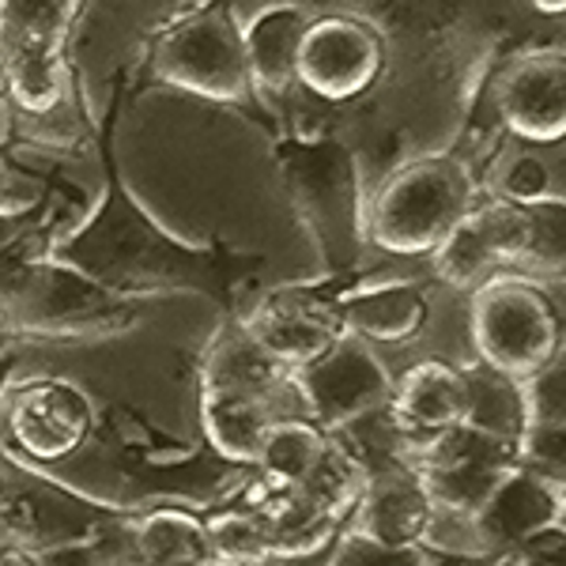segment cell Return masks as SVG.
<instances>
[{
	"label": "cell",
	"instance_id": "obj_1",
	"mask_svg": "<svg viewBox=\"0 0 566 566\" xmlns=\"http://www.w3.org/2000/svg\"><path fill=\"white\" fill-rule=\"evenodd\" d=\"M122 98L125 91H117L114 106L103 117V133H98L106 193L76 227L53 234L50 258L140 303L155 295H205L223 310V317L239 314V291L264 261L258 253H239L223 242H181L144 212V205L125 186L114 155Z\"/></svg>",
	"mask_w": 566,
	"mask_h": 566
},
{
	"label": "cell",
	"instance_id": "obj_2",
	"mask_svg": "<svg viewBox=\"0 0 566 566\" xmlns=\"http://www.w3.org/2000/svg\"><path fill=\"white\" fill-rule=\"evenodd\" d=\"M50 231L0 242V325L4 336L34 340H103L140 322L144 303L103 287L50 258Z\"/></svg>",
	"mask_w": 566,
	"mask_h": 566
},
{
	"label": "cell",
	"instance_id": "obj_3",
	"mask_svg": "<svg viewBox=\"0 0 566 566\" xmlns=\"http://www.w3.org/2000/svg\"><path fill=\"white\" fill-rule=\"evenodd\" d=\"M276 170L291 208L322 253L325 276L359 272L370 245L367 189L355 151L340 136L291 133L276 140Z\"/></svg>",
	"mask_w": 566,
	"mask_h": 566
},
{
	"label": "cell",
	"instance_id": "obj_4",
	"mask_svg": "<svg viewBox=\"0 0 566 566\" xmlns=\"http://www.w3.org/2000/svg\"><path fill=\"white\" fill-rule=\"evenodd\" d=\"M476 197L480 181L453 151L400 163L367 197V245L392 258H431Z\"/></svg>",
	"mask_w": 566,
	"mask_h": 566
},
{
	"label": "cell",
	"instance_id": "obj_5",
	"mask_svg": "<svg viewBox=\"0 0 566 566\" xmlns=\"http://www.w3.org/2000/svg\"><path fill=\"white\" fill-rule=\"evenodd\" d=\"M148 69L159 84L197 95L205 103L245 109L261 125H269L250 65H245L242 27L231 12V0H205L175 15L155 34Z\"/></svg>",
	"mask_w": 566,
	"mask_h": 566
},
{
	"label": "cell",
	"instance_id": "obj_6",
	"mask_svg": "<svg viewBox=\"0 0 566 566\" xmlns=\"http://www.w3.org/2000/svg\"><path fill=\"white\" fill-rule=\"evenodd\" d=\"M472 348L483 367L525 381L563 355V310L525 272H495L472 287Z\"/></svg>",
	"mask_w": 566,
	"mask_h": 566
},
{
	"label": "cell",
	"instance_id": "obj_7",
	"mask_svg": "<svg viewBox=\"0 0 566 566\" xmlns=\"http://www.w3.org/2000/svg\"><path fill=\"white\" fill-rule=\"evenodd\" d=\"M392 453L419 476L438 514L453 517L476 514L491 491L499 488V480L522 464L514 442L480 434L464 423H453L434 434H405Z\"/></svg>",
	"mask_w": 566,
	"mask_h": 566
},
{
	"label": "cell",
	"instance_id": "obj_8",
	"mask_svg": "<svg viewBox=\"0 0 566 566\" xmlns=\"http://www.w3.org/2000/svg\"><path fill=\"white\" fill-rule=\"evenodd\" d=\"M386 34L363 15H314L295 57V87L328 106L363 98L386 72Z\"/></svg>",
	"mask_w": 566,
	"mask_h": 566
},
{
	"label": "cell",
	"instance_id": "obj_9",
	"mask_svg": "<svg viewBox=\"0 0 566 566\" xmlns=\"http://www.w3.org/2000/svg\"><path fill=\"white\" fill-rule=\"evenodd\" d=\"M359 272L325 276L317 283H283V287H272L269 295H261V303L250 306V314H239L245 333L272 359H280L283 367L303 370L306 363L322 359L344 336L336 298H340L344 287L363 280Z\"/></svg>",
	"mask_w": 566,
	"mask_h": 566
},
{
	"label": "cell",
	"instance_id": "obj_10",
	"mask_svg": "<svg viewBox=\"0 0 566 566\" xmlns=\"http://www.w3.org/2000/svg\"><path fill=\"white\" fill-rule=\"evenodd\" d=\"M8 458H12V453H8ZM12 461H15V469L23 472V483L20 488H8L4 483V491H0V533L8 536L15 555L80 541V536L133 514V510H125V506L80 495V491L65 488V483L42 476L39 464H27L20 458H12Z\"/></svg>",
	"mask_w": 566,
	"mask_h": 566
},
{
	"label": "cell",
	"instance_id": "obj_11",
	"mask_svg": "<svg viewBox=\"0 0 566 566\" xmlns=\"http://www.w3.org/2000/svg\"><path fill=\"white\" fill-rule=\"evenodd\" d=\"M295 392L303 416L325 431H348L374 412H386L392 374L374 344L344 333L322 359L295 370Z\"/></svg>",
	"mask_w": 566,
	"mask_h": 566
},
{
	"label": "cell",
	"instance_id": "obj_12",
	"mask_svg": "<svg viewBox=\"0 0 566 566\" xmlns=\"http://www.w3.org/2000/svg\"><path fill=\"white\" fill-rule=\"evenodd\" d=\"M98 427L95 405L65 378H34L12 392L4 412V446L27 464L76 458Z\"/></svg>",
	"mask_w": 566,
	"mask_h": 566
},
{
	"label": "cell",
	"instance_id": "obj_13",
	"mask_svg": "<svg viewBox=\"0 0 566 566\" xmlns=\"http://www.w3.org/2000/svg\"><path fill=\"white\" fill-rule=\"evenodd\" d=\"M488 103L502 133L525 144H563L566 136V57L533 50L506 61L491 80Z\"/></svg>",
	"mask_w": 566,
	"mask_h": 566
},
{
	"label": "cell",
	"instance_id": "obj_14",
	"mask_svg": "<svg viewBox=\"0 0 566 566\" xmlns=\"http://www.w3.org/2000/svg\"><path fill=\"white\" fill-rule=\"evenodd\" d=\"M566 491L563 480H552L544 472H533L525 464L510 469L491 491L488 502L469 517L476 541L488 552H517L533 544L536 536L563 528Z\"/></svg>",
	"mask_w": 566,
	"mask_h": 566
},
{
	"label": "cell",
	"instance_id": "obj_15",
	"mask_svg": "<svg viewBox=\"0 0 566 566\" xmlns=\"http://www.w3.org/2000/svg\"><path fill=\"white\" fill-rule=\"evenodd\" d=\"M197 389H223V392H245V397H261L269 405L283 408L287 416H303L295 392V370L272 359L269 352L245 333L239 314H227L219 322L212 344L205 348L197 370Z\"/></svg>",
	"mask_w": 566,
	"mask_h": 566
},
{
	"label": "cell",
	"instance_id": "obj_16",
	"mask_svg": "<svg viewBox=\"0 0 566 566\" xmlns=\"http://www.w3.org/2000/svg\"><path fill=\"white\" fill-rule=\"evenodd\" d=\"M434 517L438 510L427 488L397 453L378 469L367 461V488L348 517L352 528L381 544H427Z\"/></svg>",
	"mask_w": 566,
	"mask_h": 566
},
{
	"label": "cell",
	"instance_id": "obj_17",
	"mask_svg": "<svg viewBox=\"0 0 566 566\" xmlns=\"http://www.w3.org/2000/svg\"><path fill=\"white\" fill-rule=\"evenodd\" d=\"M340 328L367 344H412L431 317V287L423 280L352 283L336 298Z\"/></svg>",
	"mask_w": 566,
	"mask_h": 566
},
{
	"label": "cell",
	"instance_id": "obj_18",
	"mask_svg": "<svg viewBox=\"0 0 566 566\" xmlns=\"http://www.w3.org/2000/svg\"><path fill=\"white\" fill-rule=\"evenodd\" d=\"M386 412L400 434H434L461 423L464 416V381L461 367L446 359L412 363L400 378H392Z\"/></svg>",
	"mask_w": 566,
	"mask_h": 566
},
{
	"label": "cell",
	"instance_id": "obj_19",
	"mask_svg": "<svg viewBox=\"0 0 566 566\" xmlns=\"http://www.w3.org/2000/svg\"><path fill=\"white\" fill-rule=\"evenodd\" d=\"M69 61L61 45L0 34V95L20 114L50 117L69 98Z\"/></svg>",
	"mask_w": 566,
	"mask_h": 566
},
{
	"label": "cell",
	"instance_id": "obj_20",
	"mask_svg": "<svg viewBox=\"0 0 566 566\" xmlns=\"http://www.w3.org/2000/svg\"><path fill=\"white\" fill-rule=\"evenodd\" d=\"M314 12L303 4H269L242 27L245 65L258 95L283 98L295 87V57Z\"/></svg>",
	"mask_w": 566,
	"mask_h": 566
},
{
	"label": "cell",
	"instance_id": "obj_21",
	"mask_svg": "<svg viewBox=\"0 0 566 566\" xmlns=\"http://www.w3.org/2000/svg\"><path fill=\"white\" fill-rule=\"evenodd\" d=\"M276 419H287V412L261 397L245 392H223V389H200V431L216 458L231 464H253L264 434L272 431Z\"/></svg>",
	"mask_w": 566,
	"mask_h": 566
},
{
	"label": "cell",
	"instance_id": "obj_22",
	"mask_svg": "<svg viewBox=\"0 0 566 566\" xmlns=\"http://www.w3.org/2000/svg\"><path fill=\"white\" fill-rule=\"evenodd\" d=\"M133 547L140 566H216L205 517L178 506L136 510Z\"/></svg>",
	"mask_w": 566,
	"mask_h": 566
},
{
	"label": "cell",
	"instance_id": "obj_23",
	"mask_svg": "<svg viewBox=\"0 0 566 566\" xmlns=\"http://www.w3.org/2000/svg\"><path fill=\"white\" fill-rule=\"evenodd\" d=\"M464 381V416L461 423L472 427L480 434L502 438V442H514L525 431V392L522 381L510 378L502 370H491L483 363H469L461 367Z\"/></svg>",
	"mask_w": 566,
	"mask_h": 566
},
{
	"label": "cell",
	"instance_id": "obj_24",
	"mask_svg": "<svg viewBox=\"0 0 566 566\" xmlns=\"http://www.w3.org/2000/svg\"><path fill=\"white\" fill-rule=\"evenodd\" d=\"M328 434L333 431L317 427L314 419H306V416L276 419L272 431L264 434L258 461H253L250 469L258 472L261 480L276 483V488H291V491L303 488V480L317 469V461H322Z\"/></svg>",
	"mask_w": 566,
	"mask_h": 566
},
{
	"label": "cell",
	"instance_id": "obj_25",
	"mask_svg": "<svg viewBox=\"0 0 566 566\" xmlns=\"http://www.w3.org/2000/svg\"><path fill=\"white\" fill-rule=\"evenodd\" d=\"M363 488H367V458L355 453V446L344 442L340 431H333L317 469L310 472L303 480V488H295V491L317 510V514L328 517V522L348 525Z\"/></svg>",
	"mask_w": 566,
	"mask_h": 566
},
{
	"label": "cell",
	"instance_id": "obj_26",
	"mask_svg": "<svg viewBox=\"0 0 566 566\" xmlns=\"http://www.w3.org/2000/svg\"><path fill=\"white\" fill-rule=\"evenodd\" d=\"M431 269H434V280H442L446 287H458V291H472L488 276L502 272V261L488 239V231H483L476 205H472L469 212L461 216V223L431 250Z\"/></svg>",
	"mask_w": 566,
	"mask_h": 566
},
{
	"label": "cell",
	"instance_id": "obj_27",
	"mask_svg": "<svg viewBox=\"0 0 566 566\" xmlns=\"http://www.w3.org/2000/svg\"><path fill=\"white\" fill-rule=\"evenodd\" d=\"M133 517L136 510L129 517H117V522L80 536V541L27 552L20 555V563L23 566H140L133 547Z\"/></svg>",
	"mask_w": 566,
	"mask_h": 566
},
{
	"label": "cell",
	"instance_id": "obj_28",
	"mask_svg": "<svg viewBox=\"0 0 566 566\" xmlns=\"http://www.w3.org/2000/svg\"><path fill=\"white\" fill-rule=\"evenodd\" d=\"M205 533L212 544V559L216 566H269L276 563L272 541L264 533V525L258 522L253 510H245L242 502L216 510L205 517Z\"/></svg>",
	"mask_w": 566,
	"mask_h": 566
},
{
	"label": "cell",
	"instance_id": "obj_29",
	"mask_svg": "<svg viewBox=\"0 0 566 566\" xmlns=\"http://www.w3.org/2000/svg\"><path fill=\"white\" fill-rule=\"evenodd\" d=\"M464 23V0H386L381 4V34L431 45L450 39Z\"/></svg>",
	"mask_w": 566,
	"mask_h": 566
},
{
	"label": "cell",
	"instance_id": "obj_30",
	"mask_svg": "<svg viewBox=\"0 0 566 566\" xmlns=\"http://www.w3.org/2000/svg\"><path fill=\"white\" fill-rule=\"evenodd\" d=\"M84 0H0V34L61 45Z\"/></svg>",
	"mask_w": 566,
	"mask_h": 566
},
{
	"label": "cell",
	"instance_id": "obj_31",
	"mask_svg": "<svg viewBox=\"0 0 566 566\" xmlns=\"http://www.w3.org/2000/svg\"><path fill=\"white\" fill-rule=\"evenodd\" d=\"M434 552L423 544H381L359 528H344L333 541L328 566H434Z\"/></svg>",
	"mask_w": 566,
	"mask_h": 566
},
{
	"label": "cell",
	"instance_id": "obj_32",
	"mask_svg": "<svg viewBox=\"0 0 566 566\" xmlns=\"http://www.w3.org/2000/svg\"><path fill=\"white\" fill-rule=\"evenodd\" d=\"M525 423H566V367L563 355L522 381Z\"/></svg>",
	"mask_w": 566,
	"mask_h": 566
},
{
	"label": "cell",
	"instance_id": "obj_33",
	"mask_svg": "<svg viewBox=\"0 0 566 566\" xmlns=\"http://www.w3.org/2000/svg\"><path fill=\"white\" fill-rule=\"evenodd\" d=\"M499 197L517 200V205H541V200H555L563 193L552 186V170L536 155H514L499 175Z\"/></svg>",
	"mask_w": 566,
	"mask_h": 566
},
{
	"label": "cell",
	"instance_id": "obj_34",
	"mask_svg": "<svg viewBox=\"0 0 566 566\" xmlns=\"http://www.w3.org/2000/svg\"><path fill=\"white\" fill-rule=\"evenodd\" d=\"M517 563L514 566H566L563 563V528H552V533L536 536L533 544L517 547Z\"/></svg>",
	"mask_w": 566,
	"mask_h": 566
},
{
	"label": "cell",
	"instance_id": "obj_35",
	"mask_svg": "<svg viewBox=\"0 0 566 566\" xmlns=\"http://www.w3.org/2000/svg\"><path fill=\"white\" fill-rule=\"evenodd\" d=\"M12 370H15V355H12V352H0V397H4L8 378H12Z\"/></svg>",
	"mask_w": 566,
	"mask_h": 566
},
{
	"label": "cell",
	"instance_id": "obj_36",
	"mask_svg": "<svg viewBox=\"0 0 566 566\" xmlns=\"http://www.w3.org/2000/svg\"><path fill=\"white\" fill-rule=\"evenodd\" d=\"M12 563H20V555H15V547L8 544V536L0 533V566H12Z\"/></svg>",
	"mask_w": 566,
	"mask_h": 566
},
{
	"label": "cell",
	"instance_id": "obj_37",
	"mask_svg": "<svg viewBox=\"0 0 566 566\" xmlns=\"http://www.w3.org/2000/svg\"><path fill=\"white\" fill-rule=\"evenodd\" d=\"M541 12H547V15H563V8H566V0H533Z\"/></svg>",
	"mask_w": 566,
	"mask_h": 566
},
{
	"label": "cell",
	"instance_id": "obj_38",
	"mask_svg": "<svg viewBox=\"0 0 566 566\" xmlns=\"http://www.w3.org/2000/svg\"><path fill=\"white\" fill-rule=\"evenodd\" d=\"M4 197H8V175H4V163H0V216H8L4 212Z\"/></svg>",
	"mask_w": 566,
	"mask_h": 566
},
{
	"label": "cell",
	"instance_id": "obj_39",
	"mask_svg": "<svg viewBox=\"0 0 566 566\" xmlns=\"http://www.w3.org/2000/svg\"><path fill=\"white\" fill-rule=\"evenodd\" d=\"M0 491H4V476H0Z\"/></svg>",
	"mask_w": 566,
	"mask_h": 566
},
{
	"label": "cell",
	"instance_id": "obj_40",
	"mask_svg": "<svg viewBox=\"0 0 566 566\" xmlns=\"http://www.w3.org/2000/svg\"><path fill=\"white\" fill-rule=\"evenodd\" d=\"M0 336H4V325H0Z\"/></svg>",
	"mask_w": 566,
	"mask_h": 566
}]
</instances>
